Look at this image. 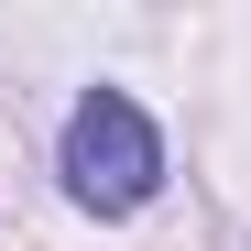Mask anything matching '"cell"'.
<instances>
[{
  "label": "cell",
  "instance_id": "1",
  "mask_svg": "<svg viewBox=\"0 0 251 251\" xmlns=\"http://www.w3.org/2000/svg\"><path fill=\"white\" fill-rule=\"evenodd\" d=\"M66 197L76 207H99V219H131V207L164 197V131H153V109L131 88H88L66 109Z\"/></svg>",
  "mask_w": 251,
  "mask_h": 251
}]
</instances>
